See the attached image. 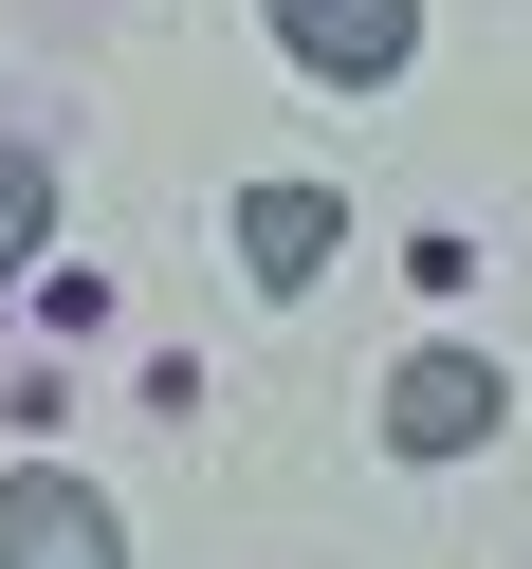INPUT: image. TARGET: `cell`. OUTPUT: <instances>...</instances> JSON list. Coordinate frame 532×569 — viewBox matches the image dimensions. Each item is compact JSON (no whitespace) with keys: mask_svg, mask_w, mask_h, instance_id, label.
<instances>
[{"mask_svg":"<svg viewBox=\"0 0 532 569\" xmlns=\"http://www.w3.org/2000/svg\"><path fill=\"white\" fill-rule=\"evenodd\" d=\"M258 19H275V56L331 74V92H385L422 56V0H258Z\"/></svg>","mask_w":532,"mask_h":569,"instance_id":"cell-1","label":"cell"},{"mask_svg":"<svg viewBox=\"0 0 532 569\" xmlns=\"http://www.w3.org/2000/svg\"><path fill=\"white\" fill-rule=\"evenodd\" d=\"M0 569H129V532H111V496H92V478L19 459V478H0Z\"/></svg>","mask_w":532,"mask_h":569,"instance_id":"cell-2","label":"cell"},{"mask_svg":"<svg viewBox=\"0 0 532 569\" xmlns=\"http://www.w3.org/2000/svg\"><path fill=\"white\" fill-rule=\"evenodd\" d=\"M495 405H514V386H495L478 349H404V368H385V441H404V459H478Z\"/></svg>","mask_w":532,"mask_h":569,"instance_id":"cell-3","label":"cell"},{"mask_svg":"<svg viewBox=\"0 0 532 569\" xmlns=\"http://www.w3.org/2000/svg\"><path fill=\"white\" fill-rule=\"evenodd\" d=\"M331 184H239V276H258V295H312V276H331Z\"/></svg>","mask_w":532,"mask_h":569,"instance_id":"cell-4","label":"cell"},{"mask_svg":"<svg viewBox=\"0 0 532 569\" xmlns=\"http://www.w3.org/2000/svg\"><path fill=\"white\" fill-rule=\"evenodd\" d=\"M38 239H56V166H38V148H0V276L38 258Z\"/></svg>","mask_w":532,"mask_h":569,"instance_id":"cell-5","label":"cell"}]
</instances>
